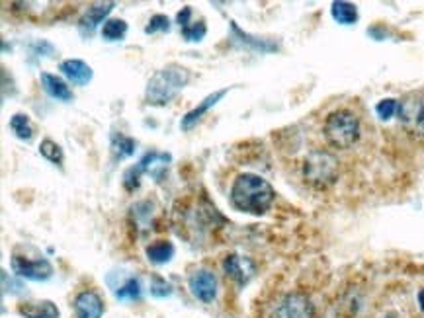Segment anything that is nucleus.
Instances as JSON below:
<instances>
[{
  "mask_svg": "<svg viewBox=\"0 0 424 318\" xmlns=\"http://www.w3.org/2000/svg\"><path fill=\"white\" fill-rule=\"evenodd\" d=\"M158 32H170V20L165 14H154L153 18L149 20V24L145 26V34L147 36H153V34H158Z\"/></svg>",
  "mask_w": 424,
  "mask_h": 318,
  "instance_id": "nucleus-26",
  "label": "nucleus"
},
{
  "mask_svg": "<svg viewBox=\"0 0 424 318\" xmlns=\"http://www.w3.org/2000/svg\"><path fill=\"white\" fill-rule=\"evenodd\" d=\"M188 287L202 303H211L217 295V278L209 269H196L188 278Z\"/></svg>",
  "mask_w": 424,
  "mask_h": 318,
  "instance_id": "nucleus-9",
  "label": "nucleus"
},
{
  "mask_svg": "<svg viewBox=\"0 0 424 318\" xmlns=\"http://www.w3.org/2000/svg\"><path fill=\"white\" fill-rule=\"evenodd\" d=\"M116 2H96L91 4L89 10L84 12V16L78 20V32L84 36V38H91L92 34L96 32V27L100 26L102 22H106L104 18L114 10Z\"/></svg>",
  "mask_w": 424,
  "mask_h": 318,
  "instance_id": "nucleus-10",
  "label": "nucleus"
},
{
  "mask_svg": "<svg viewBox=\"0 0 424 318\" xmlns=\"http://www.w3.org/2000/svg\"><path fill=\"white\" fill-rule=\"evenodd\" d=\"M141 176L143 172L139 170V166H131L123 172V188L128 191H135L139 186H141Z\"/></svg>",
  "mask_w": 424,
  "mask_h": 318,
  "instance_id": "nucleus-29",
  "label": "nucleus"
},
{
  "mask_svg": "<svg viewBox=\"0 0 424 318\" xmlns=\"http://www.w3.org/2000/svg\"><path fill=\"white\" fill-rule=\"evenodd\" d=\"M39 82H41V88L45 90L47 96H51L53 100H59V102H71L75 96H73V90L69 88V84L64 82L63 78H59L57 75L51 73H41L39 75Z\"/></svg>",
  "mask_w": 424,
  "mask_h": 318,
  "instance_id": "nucleus-14",
  "label": "nucleus"
},
{
  "mask_svg": "<svg viewBox=\"0 0 424 318\" xmlns=\"http://www.w3.org/2000/svg\"><path fill=\"white\" fill-rule=\"evenodd\" d=\"M59 71L75 86H86L92 80V75H94L91 64H86L80 59H67V61L59 64Z\"/></svg>",
  "mask_w": 424,
  "mask_h": 318,
  "instance_id": "nucleus-13",
  "label": "nucleus"
},
{
  "mask_svg": "<svg viewBox=\"0 0 424 318\" xmlns=\"http://www.w3.org/2000/svg\"><path fill=\"white\" fill-rule=\"evenodd\" d=\"M192 14H193L192 6H184L180 12L176 14V24L180 27L188 26V24L192 22Z\"/></svg>",
  "mask_w": 424,
  "mask_h": 318,
  "instance_id": "nucleus-31",
  "label": "nucleus"
},
{
  "mask_svg": "<svg viewBox=\"0 0 424 318\" xmlns=\"http://www.w3.org/2000/svg\"><path fill=\"white\" fill-rule=\"evenodd\" d=\"M39 154H41L45 160L53 162V164L63 166V160H64L63 149H61L55 140H51V139L41 140V145H39Z\"/></svg>",
  "mask_w": 424,
  "mask_h": 318,
  "instance_id": "nucleus-24",
  "label": "nucleus"
},
{
  "mask_svg": "<svg viewBox=\"0 0 424 318\" xmlns=\"http://www.w3.org/2000/svg\"><path fill=\"white\" fill-rule=\"evenodd\" d=\"M180 32H182V38L186 39V41H192V43H196V41H202V39L206 38V34H207L206 20H200V22H190L188 26L180 27Z\"/></svg>",
  "mask_w": 424,
  "mask_h": 318,
  "instance_id": "nucleus-25",
  "label": "nucleus"
},
{
  "mask_svg": "<svg viewBox=\"0 0 424 318\" xmlns=\"http://www.w3.org/2000/svg\"><path fill=\"white\" fill-rule=\"evenodd\" d=\"M10 129H12V133L18 139L26 140V143H30V140L34 139V135H36V129L32 125V119L26 114H14L10 117Z\"/></svg>",
  "mask_w": 424,
  "mask_h": 318,
  "instance_id": "nucleus-20",
  "label": "nucleus"
},
{
  "mask_svg": "<svg viewBox=\"0 0 424 318\" xmlns=\"http://www.w3.org/2000/svg\"><path fill=\"white\" fill-rule=\"evenodd\" d=\"M266 318H315V306L305 293H285L272 303Z\"/></svg>",
  "mask_w": 424,
  "mask_h": 318,
  "instance_id": "nucleus-5",
  "label": "nucleus"
},
{
  "mask_svg": "<svg viewBox=\"0 0 424 318\" xmlns=\"http://www.w3.org/2000/svg\"><path fill=\"white\" fill-rule=\"evenodd\" d=\"M170 162H172V156L168 153L151 151V153L143 154V158L137 162V166H139V170H141L143 174L151 176L156 182H163Z\"/></svg>",
  "mask_w": 424,
  "mask_h": 318,
  "instance_id": "nucleus-12",
  "label": "nucleus"
},
{
  "mask_svg": "<svg viewBox=\"0 0 424 318\" xmlns=\"http://www.w3.org/2000/svg\"><path fill=\"white\" fill-rule=\"evenodd\" d=\"M322 133L334 149H350L360 139V119L350 110H336L325 119Z\"/></svg>",
  "mask_w": 424,
  "mask_h": 318,
  "instance_id": "nucleus-4",
  "label": "nucleus"
},
{
  "mask_svg": "<svg viewBox=\"0 0 424 318\" xmlns=\"http://www.w3.org/2000/svg\"><path fill=\"white\" fill-rule=\"evenodd\" d=\"M73 306L77 318H102L104 315L102 297L92 289L78 293L73 301Z\"/></svg>",
  "mask_w": 424,
  "mask_h": 318,
  "instance_id": "nucleus-11",
  "label": "nucleus"
},
{
  "mask_svg": "<svg viewBox=\"0 0 424 318\" xmlns=\"http://www.w3.org/2000/svg\"><path fill=\"white\" fill-rule=\"evenodd\" d=\"M114 293L119 301H137L141 297V281L137 278H128L119 287H116Z\"/></svg>",
  "mask_w": 424,
  "mask_h": 318,
  "instance_id": "nucleus-23",
  "label": "nucleus"
},
{
  "mask_svg": "<svg viewBox=\"0 0 424 318\" xmlns=\"http://www.w3.org/2000/svg\"><path fill=\"white\" fill-rule=\"evenodd\" d=\"M229 199L237 211L258 217L270 209L276 199V191L268 180L252 172H244L233 180Z\"/></svg>",
  "mask_w": 424,
  "mask_h": 318,
  "instance_id": "nucleus-1",
  "label": "nucleus"
},
{
  "mask_svg": "<svg viewBox=\"0 0 424 318\" xmlns=\"http://www.w3.org/2000/svg\"><path fill=\"white\" fill-rule=\"evenodd\" d=\"M128 34V22L119 20V18H110L106 20L102 26V38L106 41H119L126 38Z\"/></svg>",
  "mask_w": 424,
  "mask_h": 318,
  "instance_id": "nucleus-22",
  "label": "nucleus"
},
{
  "mask_svg": "<svg viewBox=\"0 0 424 318\" xmlns=\"http://www.w3.org/2000/svg\"><path fill=\"white\" fill-rule=\"evenodd\" d=\"M231 32H233V36H235V41H237V43H241V45H244V47L252 49V51L270 53V51H276V49H278V45H276L274 41H270V39L257 38V36H250V34L243 32V29L237 26L235 22H231Z\"/></svg>",
  "mask_w": 424,
  "mask_h": 318,
  "instance_id": "nucleus-16",
  "label": "nucleus"
},
{
  "mask_svg": "<svg viewBox=\"0 0 424 318\" xmlns=\"http://www.w3.org/2000/svg\"><path fill=\"white\" fill-rule=\"evenodd\" d=\"M18 313L24 318H59V308L51 301H30L18 305Z\"/></svg>",
  "mask_w": 424,
  "mask_h": 318,
  "instance_id": "nucleus-17",
  "label": "nucleus"
},
{
  "mask_svg": "<svg viewBox=\"0 0 424 318\" xmlns=\"http://www.w3.org/2000/svg\"><path fill=\"white\" fill-rule=\"evenodd\" d=\"M399 119L414 135L424 137V94L407 96L399 103Z\"/></svg>",
  "mask_w": 424,
  "mask_h": 318,
  "instance_id": "nucleus-6",
  "label": "nucleus"
},
{
  "mask_svg": "<svg viewBox=\"0 0 424 318\" xmlns=\"http://www.w3.org/2000/svg\"><path fill=\"white\" fill-rule=\"evenodd\" d=\"M301 174L311 188L327 190L336 184L340 174V162L329 151H311L301 164Z\"/></svg>",
  "mask_w": 424,
  "mask_h": 318,
  "instance_id": "nucleus-3",
  "label": "nucleus"
},
{
  "mask_svg": "<svg viewBox=\"0 0 424 318\" xmlns=\"http://www.w3.org/2000/svg\"><path fill=\"white\" fill-rule=\"evenodd\" d=\"M135 147H137L135 139H131V137L123 135V133H112V153L119 160L128 158V156L135 153Z\"/></svg>",
  "mask_w": 424,
  "mask_h": 318,
  "instance_id": "nucleus-21",
  "label": "nucleus"
},
{
  "mask_svg": "<svg viewBox=\"0 0 424 318\" xmlns=\"http://www.w3.org/2000/svg\"><path fill=\"white\" fill-rule=\"evenodd\" d=\"M397 112H399V102L397 100H393V98H386V100L377 102V106H375V114H377L379 119H384V121L391 119Z\"/></svg>",
  "mask_w": 424,
  "mask_h": 318,
  "instance_id": "nucleus-27",
  "label": "nucleus"
},
{
  "mask_svg": "<svg viewBox=\"0 0 424 318\" xmlns=\"http://www.w3.org/2000/svg\"><path fill=\"white\" fill-rule=\"evenodd\" d=\"M331 14H333L334 20L342 26H352V24L358 22V8L352 2H344V0L333 2Z\"/></svg>",
  "mask_w": 424,
  "mask_h": 318,
  "instance_id": "nucleus-19",
  "label": "nucleus"
},
{
  "mask_svg": "<svg viewBox=\"0 0 424 318\" xmlns=\"http://www.w3.org/2000/svg\"><path fill=\"white\" fill-rule=\"evenodd\" d=\"M12 271L16 276L24 278V280L32 281H45L53 276V266L49 260L45 258H36V260H30L26 256L14 254L12 262Z\"/></svg>",
  "mask_w": 424,
  "mask_h": 318,
  "instance_id": "nucleus-7",
  "label": "nucleus"
},
{
  "mask_svg": "<svg viewBox=\"0 0 424 318\" xmlns=\"http://www.w3.org/2000/svg\"><path fill=\"white\" fill-rule=\"evenodd\" d=\"M151 295L156 297V299L170 297V295H172V285H170L165 278H161V276H153V278H151Z\"/></svg>",
  "mask_w": 424,
  "mask_h": 318,
  "instance_id": "nucleus-28",
  "label": "nucleus"
},
{
  "mask_svg": "<svg viewBox=\"0 0 424 318\" xmlns=\"http://www.w3.org/2000/svg\"><path fill=\"white\" fill-rule=\"evenodd\" d=\"M221 267L225 271V276L231 281H235L239 287L246 285L248 281L255 278L257 273V266L250 258L241 254H227L221 262Z\"/></svg>",
  "mask_w": 424,
  "mask_h": 318,
  "instance_id": "nucleus-8",
  "label": "nucleus"
},
{
  "mask_svg": "<svg viewBox=\"0 0 424 318\" xmlns=\"http://www.w3.org/2000/svg\"><path fill=\"white\" fill-rule=\"evenodd\" d=\"M227 92H229V88H221V90H215L213 94H209L206 100H202V102H200V106H196L192 112H188V114L182 117L180 127L184 129V131H190V129H192L193 125L202 119V115L207 114V112H209V110H211V108H213V106H215V103H217L219 100L227 94Z\"/></svg>",
  "mask_w": 424,
  "mask_h": 318,
  "instance_id": "nucleus-15",
  "label": "nucleus"
},
{
  "mask_svg": "<svg viewBox=\"0 0 424 318\" xmlns=\"http://www.w3.org/2000/svg\"><path fill=\"white\" fill-rule=\"evenodd\" d=\"M2 287H4V293L8 291V287H12V295H20V293L24 291V285L20 283V281H14L12 278H8V273L6 271H2Z\"/></svg>",
  "mask_w": 424,
  "mask_h": 318,
  "instance_id": "nucleus-30",
  "label": "nucleus"
},
{
  "mask_svg": "<svg viewBox=\"0 0 424 318\" xmlns=\"http://www.w3.org/2000/svg\"><path fill=\"white\" fill-rule=\"evenodd\" d=\"M174 252H176L174 244L168 241L153 242V244H149V246H147V250H145L147 260H149V262H153V264H156V266L168 264V262L174 258Z\"/></svg>",
  "mask_w": 424,
  "mask_h": 318,
  "instance_id": "nucleus-18",
  "label": "nucleus"
},
{
  "mask_svg": "<svg viewBox=\"0 0 424 318\" xmlns=\"http://www.w3.org/2000/svg\"><path fill=\"white\" fill-rule=\"evenodd\" d=\"M416 299H419V306H421V310L424 313V289H421V291H419Z\"/></svg>",
  "mask_w": 424,
  "mask_h": 318,
  "instance_id": "nucleus-32",
  "label": "nucleus"
},
{
  "mask_svg": "<svg viewBox=\"0 0 424 318\" xmlns=\"http://www.w3.org/2000/svg\"><path fill=\"white\" fill-rule=\"evenodd\" d=\"M190 82V71L182 64H167L165 69L156 71L151 80L147 82L145 102L149 106H167L172 102L178 92Z\"/></svg>",
  "mask_w": 424,
  "mask_h": 318,
  "instance_id": "nucleus-2",
  "label": "nucleus"
}]
</instances>
